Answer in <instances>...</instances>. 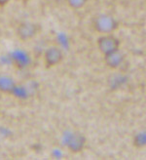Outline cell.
I'll use <instances>...</instances> for the list:
<instances>
[{
    "mask_svg": "<svg viewBox=\"0 0 146 160\" xmlns=\"http://www.w3.org/2000/svg\"><path fill=\"white\" fill-rule=\"evenodd\" d=\"M118 27V21L109 14H99L94 20V28L101 34H110Z\"/></svg>",
    "mask_w": 146,
    "mask_h": 160,
    "instance_id": "cell-1",
    "label": "cell"
},
{
    "mask_svg": "<svg viewBox=\"0 0 146 160\" xmlns=\"http://www.w3.org/2000/svg\"><path fill=\"white\" fill-rule=\"evenodd\" d=\"M96 44L99 47V50L104 55L110 54L114 51L119 50L120 48V40L114 36L110 34H102L96 40Z\"/></svg>",
    "mask_w": 146,
    "mask_h": 160,
    "instance_id": "cell-2",
    "label": "cell"
},
{
    "mask_svg": "<svg viewBox=\"0 0 146 160\" xmlns=\"http://www.w3.org/2000/svg\"><path fill=\"white\" fill-rule=\"evenodd\" d=\"M40 29V27L35 22H22L17 28V35L22 41H28L33 38Z\"/></svg>",
    "mask_w": 146,
    "mask_h": 160,
    "instance_id": "cell-3",
    "label": "cell"
},
{
    "mask_svg": "<svg viewBox=\"0 0 146 160\" xmlns=\"http://www.w3.org/2000/svg\"><path fill=\"white\" fill-rule=\"evenodd\" d=\"M44 59H45L46 67L48 68H53V67L58 66L59 63L61 62V61L63 59V53L60 48L56 46L49 47L45 52Z\"/></svg>",
    "mask_w": 146,
    "mask_h": 160,
    "instance_id": "cell-4",
    "label": "cell"
},
{
    "mask_svg": "<svg viewBox=\"0 0 146 160\" xmlns=\"http://www.w3.org/2000/svg\"><path fill=\"white\" fill-rule=\"evenodd\" d=\"M86 142H87L86 138L82 134L75 132V133H72L69 136V138L67 139L66 145L70 151H72V152H74V153H78L84 149L86 146Z\"/></svg>",
    "mask_w": 146,
    "mask_h": 160,
    "instance_id": "cell-5",
    "label": "cell"
},
{
    "mask_svg": "<svg viewBox=\"0 0 146 160\" xmlns=\"http://www.w3.org/2000/svg\"><path fill=\"white\" fill-rule=\"evenodd\" d=\"M124 61H125V55L120 51V49L110 54L104 55L105 65L112 69L118 68L124 62Z\"/></svg>",
    "mask_w": 146,
    "mask_h": 160,
    "instance_id": "cell-6",
    "label": "cell"
},
{
    "mask_svg": "<svg viewBox=\"0 0 146 160\" xmlns=\"http://www.w3.org/2000/svg\"><path fill=\"white\" fill-rule=\"evenodd\" d=\"M16 85L14 80L6 75L0 76V91L5 93H11L15 90Z\"/></svg>",
    "mask_w": 146,
    "mask_h": 160,
    "instance_id": "cell-7",
    "label": "cell"
},
{
    "mask_svg": "<svg viewBox=\"0 0 146 160\" xmlns=\"http://www.w3.org/2000/svg\"><path fill=\"white\" fill-rule=\"evenodd\" d=\"M133 143L136 148H145V146H146V132L141 131V132L137 133L134 137Z\"/></svg>",
    "mask_w": 146,
    "mask_h": 160,
    "instance_id": "cell-8",
    "label": "cell"
},
{
    "mask_svg": "<svg viewBox=\"0 0 146 160\" xmlns=\"http://www.w3.org/2000/svg\"><path fill=\"white\" fill-rule=\"evenodd\" d=\"M66 2L73 9H80L86 5L88 0H66Z\"/></svg>",
    "mask_w": 146,
    "mask_h": 160,
    "instance_id": "cell-9",
    "label": "cell"
},
{
    "mask_svg": "<svg viewBox=\"0 0 146 160\" xmlns=\"http://www.w3.org/2000/svg\"><path fill=\"white\" fill-rule=\"evenodd\" d=\"M9 1H10V0H0V7L5 6L6 4L9 3Z\"/></svg>",
    "mask_w": 146,
    "mask_h": 160,
    "instance_id": "cell-10",
    "label": "cell"
}]
</instances>
